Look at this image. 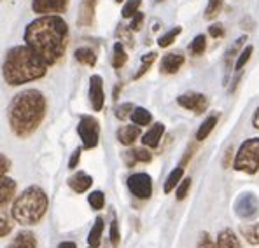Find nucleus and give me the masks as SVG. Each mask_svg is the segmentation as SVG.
I'll list each match as a JSON object with an SVG mask.
<instances>
[{
  "instance_id": "nucleus-1",
  "label": "nucleus",
  "mask_w": 259,
  "mask_h": 248,
  "mask_svg": "<svg viewBox=\"0 0 259 248\" xmlns=\"http://www.w3.org/2000/svg\"><path fill=\"white\" fill-rule=\"evenodd\" d=\"M25 45L51 67L63 58L68 45V26L63 18L51 14L28 23L25 30Z\"/></svg>"
},
{
  "instance_id": "nucleus-2",
  "label": "nucleus",
  "mask_w": 259,
  "mask_h": 248,
  "mask_svg": "<svg viewBox=\"0 0 259 248\" xmlns=\"http://www.w3.org/2000/svg\"><path fill=\"white\" fill-rule=\"evenodd\" d=\"M46 96L37 89H25L13 98L7 107L11 131L18 138H28L39 129L46 117Z\"/></svg>"
},
{
  "instance_id": "nucleus-3",
  "label": "nucleus",
  "mask_w": 259,
  "mask_h": 248,
  "mask_svg": "<svg viewBox=\"0 0 259 248\" xmlns=\"http://www.w3.org/2000/svg\"><path fill=\"white\" fill-rule=\"evenodd\" d=\"M48 72V65L28 45H16L6 53L2 65L4 81L9 86H21L42 79Z\"/></svg>"
},
{
  "instance_id": "nucleus-4",
  "label": "nucleus",
  "mask_w": 259,
  "mask_h": 248,
  "mask_svg": "<svg viewBox=\"0 0 259 248\" xmlns=\"http://www.w3.org/2000/svg\"><path fill=\"white\" fill-rule=\"evenodd\" d=\"M49 208V197L39 185H30L13 201L11 217L20 226H37Z\"/></svg>"
},
{
  "instance_id": "nucleus-5",
  "label": "nucleus",
  "mask_w": 259,
  "mask_h": 248,
  "mask_svg": "<svg viewBox=\"0 0 259 248\" xmlns=\"http://www.w3.org/2000/svg\"><path fill=\"white\" fill-rule=\"evenodd\" d=\"M233 170L240 173L256 175L259 171V138L245 140L235 154Z\"/></svg>"
},
{
  "instance_id": "nucleus-6",
  "label": "nucleus",
  "mask_w": 259,
  "mask_h": 248,
  "mask_svg": "<svg viewBox=\"0 0 259 248\" xmlns=\"http://www.w3.org/2000/svg\"><path fill=\"white\" fill-rule=\"evenodd\" d=\"M79 138L82 140V148L84 151H91L98 145L100 140V124L95 117L91 116H81L77 124Z\"/></svg>"
},
{
  "instance_id": "nucleus-7",
  "label": "nucleus",
  "mask_w": 259,
  "mask_h": 248,
  "mask_svg": "<svg viewBox=\"0 0 259 248\" xmlns=\"http://www.w3.org/2000/svg\"><path fill=\"white\" fill-rule=\"evenodd\" d=\"M233 210L242 220H256L259 217V200L252 192H245L237 197Z\"/></svg>"
},
{
  "instance_id": "nucleus-8",
  "label": "nucleus",
  "mask_w": 259,
  "mask_h": 248,
  "mask_svg": "<svg viewBox=\"0 0 259 248\" xmlns=\"http://www.w3.org/2000/svg\"><path fill=\"white\" fill-rule=\"evenodd\" d=\"M128 189L137 200H149L152 196V178L144 171H139V173H133L128 177L126 180Z\"/></svg>"
},
{
  "instance_id": "nucleus-9",
  "label": "nucleus",
  "mask_w": 259,
  "mask_h": 248,
  "mask_svg": "<svg viewBox=\"0 0 259 248\" xmlns=\"http://www.w3.org/2000/svg\"><path fill=\"white\" fill-rule=\"evenodd\" d=\"M177 105H181L182 109L191 110L196 116L203 114L208 107V100L203 93H196V91H189V93H182L177 96Z\"/></svg>"
},
{
  "instance_id": "nucleus-10",
  "label": "nucleus",
  "mask_w": 259,
  "mask_h": 248,
  "mask_svg": "<svg viewBox=\"0 0 259 248\" xmlns=\"http://www.w3.org/2000/svg\"><path fill=\"white\" fill-rule=\"evenodd\" d=\"M68 7V0H32L33 13L51 16V14L65 13Z\"/></svg>"
},
{
  "instance_id": "nucleus-11",
  "label": "nucleus",
  "mask_w": 259,
  "mask_h": 248,
  "mask_svg": "<svg viewBox=\"0 0 259 248\" xmlns=\"http://www.w3.org/2000/svg\"><path fill=\"white\" fill-rule=\"evenodd\" d=\"M90 104L95 112H100L105 104L104 94V81L100 75H91L90 77Z\"/></svg>"
},
{
  "instance_id": "nucleus-12",
  "label": "nucleus",
  "mask_w": 259,
  "mask_h": 248,
  "mask_svg": "<svg viewBox=\"0 0 259 248\" xmlns=\"http://www.w3.org/2000/svg\"><path fill=\"white\" fill-rule=\"evenodd\" d=\"M184 65V55L182 53H168L161 58L159 63V72L165 75H172L177 74L181 70V67Z\"/></svg>"
},
{
  "instance_id": "nucleus-13",
  "label": "nucleus",
  "mask_w": 259,
  "mask_h": 248,
  "mask_svg": "<svg viewBox=\"0 0 259 248\" xmlns=\"http://www.w3.org/2000/svg\"><path fill=\"white\" fill-rule=\"evenodd\" d=\"M165 135V124L163 123H154L142 135V145L147 148H158L161 143V138Z\"/></svg>"
},
{
  "instance_id": "nucleus-14",
  "label": "nucleus",
  "mask_w": 259,
  "mask_h": 248,
  "mask_svg": "<svg viewBox=\"0 0 259 248\" xmlns=\"http://www.w3.org/2000/svg\"><path fill=\"white\" fill-rule=\"evenodd\" d=\"M91 185H93V177H90L84 171H77V173L68 178V187L77 194L88 192L91 189Z\"/></svg>"
},
{
  "instance_id": "nucleus-15",
  "label": "nucleus",
  "mask_w": 259,
  "mask_h": 248,
  "mask_svg": "<svg viewBox=\"0 0 259 248\" xmlns=\"http://www.w3.org/2000/svg\"><path fill=\"white\" fill-rule=\"evenodd\" d=\"M16 182L9 177H2L0 180V207L7 208V205L16 200Z\"/></svg>"
},
{
  "instance_id": "nucleus-16",
  "label": "nucleus",
  "mask_w": 259,
  "mask_h": 248,
  "mask_svg": "<svg viewBox=\"0 0 259 248\" xmlns=\"http://www.w3.org/2000/svg\"><path fill=\"white\" fill-rule=\"evenodd\" d=\"M6 248H39V243L32 231H20Z\"/></svg>"
},
{
  "instance_id": "nucleus-17",
  "label": "nucleus",
  "mask_w": 259,
  "mask_h": 248,
  "mask_svg": "<svg viewBox=\"0 0 259 248\" xmlns=\"http://www.w3.org/2000/svg\"><path fill=\"white\" fill-rule=\"evenodd\" d=\"M117 136V142L124 147H130V145L135 143V140L140 136V126H133V124H126V126H121L116 133Z\"/></svg>"
},
{
  "instance_id": "nucleus-18",
  "label": "nucleus",
  "mask_w": 259,
  "mask_h": 248,
  "mask_svg": "<svg viewBox=\"0 0 259 248\" xmlns=\"http://www.w3.org/2000/svg\"><path fill=\"white\" fill-rule=\"evenodd\" d=\"M215 246L217 248H242V243H240L238 236L235 234L233 229L226 227L217 234Z\"/></svg>"
},
{
  "instance_id": "nucleus-19",
  "label": "nucleus",
  "mask_w": 259,
  "mask_h": 248,
  "mask_svg": "<svg viewBox=\"0 0 259 248\" xmlns=\"http://www.w3.org/2000/svg\"><path fill=\"white\" fill-rule=\"evenodd\" d=\"M104 226L105 220L102 217H97L95 219V224L91 226L90 232H88V245L91 248H98L102 243V234H104Z\"/></svg>"
},
{
  "instance_id": "nucleus-20",
  "label": "nucleus",
  "mask_w": 259,
  "mask_h": 248,
  "mask_svg": "<svg viewBox=\"0 0 259 248\" xmlns=\"http://www.w3.org/2000/svg\"><path fill=\"white\" fill-rule=\"evenodd\" d=\"M98 0H82L81 4V14H79V25L91 26L95 20V7Z\"/></svg>"
},
{
  "instance_id": "nucleus-21",
  "label": "nucleus",
  "mask_w": 259,
  "mask_h": 248,
  "mask_svg": "<svg viewBox=\"0 0 259 248\" xmlns=\"http://www.w3.org/2000/svg\"><path fill=\"white\" fill-rule=\"evenodd\" d=\"M152 154L146 148H132V151L124 152V161L128 166H133L135 163H151Z\"/></svg>"
},
{
  "instance_id": "nucleus-22",
  "label": "nucleus",
  "mask_w": 259,
  "mask_h": 248,
  "mask_svg": "<svg viewBox=\"0 0 259 248\" xmlns=\"http://www.w3.org/2000/svg\"><path fill=\"white\" fill-rule=\"evenodd\" d=\"M182 178H184V166L179 165V166H175L168 173V177H166L165 185H163V192L165 194L174 192V190L177 189V185L182 182Z\"/></svg>"
},
{
  "instance_id": "nucleus-23",
  "label": "nucleus",
  "mask_w": 259,
  "mask_h": 248,
  "mask_svg": "<svg viewBox=\"0 0 259 248\" xmlns=\"http://www.w3.org/2000/svg\"><path fill=\"white\" fill-rule=\"evenodd\" d=\"M217 123H219V114H212V116H208L207 119L203 121V124H201L200 128H198V131H196V140H198V142H203V140H207L208 135L214 131Z\"/></svg>"
},
{
  "instance_id": "nucleus-24",
  "label": "nucleus",
  "mask_w": 259,
  "mask_h": 248,
  "mask_svg": "<svg viewBox=\"0 0 259 248\" xmlns=\"http://www.w3.org/2000/svg\"><path fill=\"white\" fill-rule=\"evenodd\" d=\"M240 234L245 238V241L252 246H259V222L240 226Z\"/></svg>"
},
{
  "instance_id": "nucleus-25",
  "label": "nucleus",
  "mask_w": 259,
  "mask_h": 248,
  "mask_svg": "<svg viewBox=\"0 0 259 248\" xmlns=\"http://www.w3.org/2000/svg\"><path fill=\"white\" fill-rule=\"evenodd\" d=\"M132 123L137 124V126H147L152 123V114L149 112L147 109H144V107H135V110L132 112Z\"/></svg>"
},
{
  "instance_id": "nucleus-26",
  "label": "nucleus",
  "mask_w": 259,
  "mask_h": 248,
  "mask_svg": "<svg viewBox=\"0 0 259 248\" xmlns=\"http://www.w3.org/2000/svg\"><path fill=\"white\" fill-rule=\"evenodd\" d=\"M75 60L82 65H88V67H95L97 65V55L91 47H79L75 51Z\"/></svg>"
},
{
  "instance_id": "nucleus-27",
  "label": "nucleus",
  "mask_w": 259,
  "mask_h": 248,
  "mask_svg": "<svg viewBox=\"0 0 259 248\" xmlns=\"http://www.w3.org/2000/svg\"><path fill=\"white\" fill-rule=\"evenodd\" d=\"M128 62V55L124 51V45L121 42L114 44V55H112V67L114 68H123Z\"/></svg>"
},
{
  "instance_id": "nucleus-28",
  "label": "nucleus",
  "mask_w": 259,
  "mask_h": 248,
  "mask_svg": "<svg viewBox=\"0 0 259 248\" xmlns=\"http://www.w3.org/2000/svg\"><path fill=\"white\" fill-rule=\"evenodd\" d=\"M116 35L119 39L121 44L128 45V47H133L135 45V39H133V30L130 26H124V25H119L116 30Z\"/></svg>"
},
{
  "instance_id": "nucleus-29",
  "label": "nucleus",
  "mask_w": 259,
  "mask_h": 248,
  "mask_svg": "<svg viewBox=\"0 0 259 248\" xmlns=\"http://www.w3.org/2000/svg\"><path fill=\"white\" fill-rule=\"evenodd\" d=\"M88 203H90L91 210L98 212V210H102L105 207V194L102 192V190H91V192L88 194Z\"/></svg>"
},
{
  "instance_id": "nucleus-30",
  "label": "nucleus",
  "mask_w": 259,
  "mask_h": 248,
  "mask_svg": "<svg viewBox=\"0 0 259 248\" xmlns=\"http://www.w3.org/2000/svg\"><path fill=\"white\" fill-rule=\"evenodd\" d=\"M156 56H158V55H156L154 51H149L147 55H144V56H142V63H140V68L135 72V75H133V79H135V81H137V79H140L144 74H146L147 70H149L151 65L156 62Z\"/></svg>"
},
{
  "instance_id": "nucleus-31",
  "label": "nucleus",
  "mask_w": 259,
  "mask_h": 248,
  "mask_svg": "<svg viewBox=\"0 0 259 248\" xmlns=\"http://www.w3.org/2000/svg\"><path fill=\"white\" fill-rule=\"evenodd\" d=\"M205 49H207V37L203 33H200V35L194 37V40L189 45V53L193 56H201L205 53Z\"/></svg>"
},
{
  "instance_id": "nucleus-32",
  "label": "nucleus",
  "mask_w": 259,
  "mask_h": 248,
  "mask_svg": "<svg viewBox=\"0 0 259 248\" xmlns=\"http://www.w3.org/2000/svg\"><path fill=\"white\" fill-rule=\"evenodd\" d=\"M181 32H182L181 26H175V28H172L170 32H166L165 35L159 37L158 45H159V47H170V45H172L174 42H175V39L181 35Z\"/></svg>"
},
{
  "instance_id": "nucleus-33",
  "label": "nucleus",
  "mask_w": 259,
  "mask_h": 248,
  "mask_svg": "<svg viewBox=\"0 0 259 248\" xmlns=\"http://www.w3.org/2000/svg\"><path fill=\"white\" fill-rule=\"evenodd\" d=\"M252 53H254L252 45H247V47H243L242 51H240V55H238L237 63H235V70L242 72L243 67H245V65L249 63V60H250V56H252Z\"/></svg>"
},
{
  "instance_id": "nucleus-34",
  "label": "nucleus",
  "mask_w": 259,
  "mask_h": 248,
  "mask_svg": "<svg viewBox=\"0 0 259 248\" xmlns=\"http://www.w3.org/2000/svg\"><path fill=\"white\" fill-rule=\"evenodd\" d=\"M223 4H224V0H208V6H207V9H205V18H207V20L217 18V14L223 9Z\"/></svg>"
},
{
  "instance_id": "nucleus-35",
  "label": "nucleus",
  "mask_w": 259,
  "mask_h": 248,
  "mask_svg": "<svg viewBox=\"0 0 259 248\" xmlns=\"http://www.w3.org/2000/svg\"><path fill=\"white\" fill-rule=\"evenodd\" d=\"M191 178L189 177H186V178H182V182L177 185V189H175V197H177V201H182V200H186L188 197V194H189V189H191Z\"/></svg>"
},
{
  "instance_id": "nucleus-36",
  "label": "nucleus",
  "mask_w": 259,
  "mask_h": 248,
  "mask_svg": "<svg viewBox=\"0 0 259 248\" xmlns=\"http://www.w3.org/2000/svg\"><path fill=\"white\" fill-rule=\"evenodd\" d=\"M109 238H110V245H112V248H117V246H119L121 236H119V224H117V219H116V217H112V222H110Z\"/></svg>"
},
{
  "instance_id": "nucleus-37",
  "label": "nucleus",
  "mask_w": 259,
  "mask_h": 248,
  "mask_svg": "<svg viewBox=\"0 0 259 248\" xmlns=\"http://www.w3.org/2000/svg\"><path fill=\"white\" fill-rule=\"evenodd\" d=\"M140 4H142V0H128L126 4H124L123 11H121V14H123V18H133L137 13H139V7Z\"/></svg>"
},
{
  "instance_id": "nucleus-38",
  "label": "nucleus",
  "mask_w": 259,
  "mask_h": 248,
  "mask_svg": "<svg viewBox=\"0 0 259 248\" xmlns=\"http://www.w3.org/2000/svg\"><path fill=\"white\" fill-rule=\"evenodd\" d=\"M135 110V107H133V104H130V102H126V104H121L119 107H116V117L119 121H124L128 119V117H132V112Z\"/></svg>"
},
{
  "instance_id": "nucleus-39",
  "label": "nucleus",
  "mask_w": 259,
  "mask_h": 248,
  "mask_svg": "<svg viewBox=\"0 0 259 248\" xmlns=\"http://www.w3.org/2000/svg\"><path fill=\"white\" fill-rule=\"evenodd\" d=\"M196 248H217V246H215V241L212 239V236L205 231V232H201L200 238H198Z\"/></svg>"
},
{
  "instance_id": "nucleus-40",
  "label": "nucleus",
  "mask_w": 259,
  "mask_h": 248,
  "mask_svg": "<svg viewBox=\"0 0 259 248\" xmlns=\"http://www.w3.org/2000/svg\"><path fill=\"white\" fill-rule=\"evenodd\" d=\"M14 219H9V217L2 215V219H0V222H2V227H0V238H6V236H9V232L13 231V222Z\"/></svg>"
},
{
  "instance_id": "nucleus-41",
  "label": "nucleus",
  "mask_w": 259,
  "mask_h": 248,
  "mask_svg": "<svg viewBox=\"0 0 259 248\" xmlns=\"http://www.w3.org/2000/svg\"><path fill=\"white\" fill-rule=\"evenodd\" d=\"M142 23H144V13H137L135 16L132 18V23H130V28L133 30V32H139L140 28H142Z\"/></svg>"
},
{
  "instance_id": "nucleus-42",
  "label": "nucleus",
  "mask_w": 259,
  "mask_h": 248,
  "mask_svg": "<svg viewBox=\"0 0 259 248\" xmlns=\"http://www.w3.org/2000/svg\"><path fill=\"white\" fill-rule=\"evenodd\" d=\"M208 35L214 37V39H221L224 35V28L221 23H214V25L208 26Z\"/></svg>"
},
{
  "instance_id": "nucleus-43",
  "label": "nucleus",
  "mask_w": 259,
  "mask_h": 248,
  "mask_svg": "<svg viewBox=\"0 0 259 248\" xmlns=\"http://www.w3.org/2000/svg\"><path fill=\"white\" fill-rule=\"evenodd\" d=\"M81 152H82V148H75V151L72 152L70 159H68V168H70V170H75V168H77L79 161H81Z\"/></svg>"
},
{
  "instance_id": "nucleus-44",
  "label": "nucleus",
  "mask_w": 259,
  "mask_h": 248,
  "mask_svg": "<svg viewBox=\"0 0 259 248\" xmlns=\"http://www.w3.org/2000/svg\"><path fill=\"white\" fill-rule=\"evenodd\" d=\"M245 40H247V37H240V39H237V42H235V44L231 45V49H230V51H228L226 62H230V58H233V56H235V53H237L238 49L242 47L243 44H245Z\"/></svg>"
},
{
  "instance_id": "nucleus-45",
  "label": "nucleus",
  "mask_w": 259,
  "mask_h": 248,
  "mask_svg": "<svg viewBox=\"0 0 259 248\" xmlns=\"http://www.w3.org/2000/svg\"><path fill=\"white\" fill-rule=\"evenodd\" d=\"M0 161H2V166H0V171H2V177H6V173H7V171H9V168H11V161L6 158V154L0 156Z\"/></svg>"
},
{
  "instance_id": "nucleus-46",
  "label": "nucleus",
  "mask_w": 259,
  "mask_h": 248,
  "mask_svg": "<svg viewBox=\"0 0 259 248\" xmlns=\"http://www.w3.org/2000/svg\"><path fill=\"white\" fill-rule=\"evenodd\" d=\"M231 158H233V147H228L226 154H224V159H223V166L224 168L233 166V165H231Z\"/></svg>"
},
{
  "instance_id": "nucleus-47",
  "label": "nucleus",
  "mask_w": 259,
  "mask_h": 248,
  "mask_svg": "<svg viewBox=\"0 0 259 248\" xmlns=\"http://www.w3.org/2000/svg\"><path fill=\"white\" fill-rule=\"evenodd\" d=\"M252 128L259 129V107L256 109V112H254V116H252Z\"/></svg>"
},
{
  "instance_id": "nucleus-48",
  "label": "nucleus",
  "mask_w": 259,
  "mask_h": 248,
  "mask_svg": "<svg viewBox=\"0 0 259 248\" xmlns=\"http://www.w3.org/2000/svg\"><path fill=\"white\" fill-rule=\"evenodd\" d=\"M58 248H77V245H75L74 241H63V243H60Z\"/></svg>"
},
{
  "instance_id": "nucleus-49",
  "label": "nucleus",
  "mask_w": 259,
  "mask_h": 248,
  "mask_svg": "<svg viewBox=\"0 0 259 248\" xmlns=\"http://www.w3.org/2000/svg\"><path fill=\"white\" fill-rule=\"evenodd\" d=\"M116 2H123V0H116Z\"/></svg>"
},
{
  "instance_id": "nucleus-50",
  "label": "nucleus",
  "mask_w": 259,
  "mask_h": 248,
  "mask_svg": "<svg viewBox=\"0 0 259 248\" xmlns=\"http://www.w3.org/2000/svg\"><path fill=\"white\" fill-rule=\"evenodd\" d=\"M90 248H91V246H90Z\"/></svg>"
}]
</instances>
